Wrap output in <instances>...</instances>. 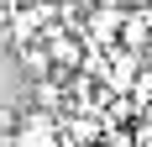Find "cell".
<instances>
[{"label":"cell","instance_id":"3957f363","mask_svg":"<svg viewBox=\"0 0 152 147\" xmlns=\"http://www.w3.org/2000/svg\"><path fill=\"white\" fill-rule=\"evenodd\" d=\"M31 105H42V110H58V105H63V84L53 79V74H42V79H37V89H31Z\"/></svg>","mask_w":152,"mask_h":147},{"label":"cell","instance_id":"5b68a950","mask_svg":"<svg viewBox=\"0 0 152 147\" xmlns=\"http://www.w3.org/2000/svg\"><path fill=\"white\" fill-rule=\"evenodd\" d=\"M31 5H42V0H5V11H31Z\"/></svg>","mask_w":152,"mask_h":147},{"label":"cell","instance_id":"277c9868","mask_svg":"<svg viewBox=\"0 0 152 147\" xmlns=\"http://www.w3.org/2000/svg\"><path fill=\"white\" fill-rule=\"evenodd\" d=\"M21 63H26V68L37 74V79H42V74L53 68V58H47V42H42V47H21Z\"/></svg>","mask_w":152,"mask_h":147},{"label":"cell","instance_id":"7a4b0ae2","mask_svg":"<svg viewBox=\"0 0 152 147\" xmlns=\"http://www.w3.org/2000/svg\"><path fill=\"white\" fill-rule=\"evenodd\" d=\"M42 42H47V58L58 63V68H79V63H84V42L68 37V32H47Z\"/></svg>","mask_w":152,"mask_h":147},{"label":"cell","instance_id":"6da1fadb","mask_svg":"<svg viewBox=\"0 0 152 147\" xmlns=\"http://www.w3.org/2000/svg\"><path fill=\"white\" fill-rule=\"evenodd\" d=\"M58 142V121H53V110H26V121H21V132H16V147H53Z\"/></svg>","mask_w":152,"mask_h":147}]
</instances>
